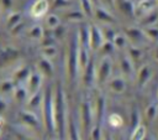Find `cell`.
<instances>
[{"label":"cell","instance_id":"cell-46","mask_svg":"<svg viewBox=\"0 0 158 140\" xmlns=\"http://www.w3.org/2000/svg\"><path fill=\"white\" fill-rule=\"evenodd\" d=\"M101 140H114V139L111 138V135L107 131H105V133H102V139Z\"/></svg>","mask_w":158,"mask_h":140},{"label":"cell","instance_id":"cell-41","mask_svg":"<svg viewBox=\"0 0 158 140\" xmlns=\"http://www.w3.org/2000/svg\"><path fill=\"white\" fill-rule=\"evenodd\" d=\"M128 52H130V58L132 59V62L138 61L141 58V56H142V51L138 50V48H136V47H131Z\"/></svg>","mask_w":158,"mask_h":140},{"label":"cell","instance_id":"cell-13","mask_svg":"<svg viewBox=\"0 0 158 140\" xmlns=\"http://www.w3.org/2000/svg\"><path fill=\"white\" fill-rule=\"evenodd\" d=\"M151 76H152V69H151V67H149L148 64L142 66V67L139 68L138 73H137V85H138L139 88H142L143 85H146V83L149 81Z\"/></svg>","mask_w":158,"mask_h":140},{"label":"cell","instance_id":"cell-43","mask_svg":"<svg viewBox=\"0 0 158 140\" xmlns=\"http://www.w3.org/2000/svg\"><path fill=\"white\" fill-rule=\"evenodd\" d=\"M70 5V2L68 0H53V6L54 7H65Z\"/></svg>","mask_w":158,"mask_h":140},{"label":"cell","instance_id":"cell-17","mask_svg":"<svg viewBox=\"0 0 158 140\" xmlns=\"http://www.w3.org/2000/svg\"><path fill=\"white\" fill-rule=\"evenodd\" d=\"M120 68L125 77L130 78L133 74V62L130 57H122L120 59Z\"/></svg>","mask_w":158,"mask_h":140},{"label":"cell","instance_id":"cell-19","mask_svg":"<svg viewBox=\"0 0 158 140\" xmlns=\"http://www.w3.org/2000/svg\"><path fill=\"white\" fill-rule=\"evenodd\" d=\"M17 55H19V52L14 48H10V47H7L5 50H0V67L2 64L15 59L17 57Z\"/></svg>","mask_w":158,"mask_h":140},{"label":"cell","instance_id":"cell-10","mask_svg":"<svg viewBox=\"0 0 158 140\" xmlns=\"http://www.w3.org/2000/svg\"><path fill=\"white\" fill-rule=\"evenodd\" d=\"M48 11V1L47 0H36L31 9H30V14L32 17L40 19L42 16H44Z\"/></svg>","mask_w":158,"mask_h":140},{"label":"cell","instance_id":"cell-15","mask_svg":"<svg viewBox=\"0 0 158 140\" xmlns=\"http://www.w3.org/2000/svg\"><path fill=\"white\" fill-rule=\"evenodd\" d=\"M115 4L120 9V11H122L128 17L135 16V6L130 0H115Z\"/></svg>","mask_w":158,"mask_h":140},{"label":"cell","instance_id":"cell-1","mask_svg":"<svg viewBox=\"0 0 158 140\" xmlns=\"http://www.w3.org/2000/svg\"><path fill=\"white\" fill-rule=\"evenodd\" d=\"M53 107H54V126L56 135L58 140H64L67 135V105H65V95L63 93L62 84L58 83L53 92Z\"/></svg>","mask_w":158,"mask_h":140},{"label":"cell","instance_id":"cell-31","mask_svg":"<svg viewBox=\"0 0 158 140\" xmlns=\"http://www.w3.org/2000/svg\"><path fill=\"white\" fill-rule=\"evenodd\" d=\"M126 33H127V36H130V37H131V38H133L135 41H136V40L142 38V37H143V35H144V32H143L142 30L136 28V27L126 28Z\"/></svg>","mask_w":158,"mask_h":140},{"label":"cell","instance_id":"cell-28","mask_svg":"<svg viewBox=\"0 0 158 140\" xmlns=\"http://www.w3.org/2000/svg\"><path fill=\"white\" fill-rule=\"evenodd\" d=\"M42 100H43V94L41 92H37L36 94L30 95V98L27 100V105L33 109V108H37V107L42 105Z\"/></svg>","mask_w":158,"mask_h":140},{"label":"cell","instance_id":"cell-45","mask_svg":"<svg viewBox=\"0 0 158 140\" xmlns=\"http://www.w3.org/2000/svg\"><path fill=\"white\" fill-rule=\"evenodd\" d=\"M5 109H6V103H5V100H2V99L0 98V114H1Z\"/></svg>","mask_w":158,"mask_h":140},{"label":"cell","instance_id":"cell-18","mask_svg":"<svg viewBox=\"0 0 158 140\" xmlns=\"http://www.w3.org/2000/svg\"><path fill=\"white\" fill-rule=\"evenodd\" d=\"M38 69L42 74H44L46 77H52L53 76V64L52 62L46 58V57H42L40 61H38Z\"/></svg>","mask_w":158,"mask_h":140},{"label":"cell","instance_id":"cell-12","mask_svg":"<svg viewBox=\"0 0 158 140\" xmlns=\"http://www.w3.org/2000/svg\"><path fill=\"white\" fill-rule=\"evenodd\" d=\"M107 87L112 93L122 94L126 89V81L122 77H115V78H111L107 82Z\"/></svg>","mask_w":158,"mask_h":140},{"label":"cell","instance_id":"cell-24","mask_svg":"<svg viewBox=\"0 0 158 140\" xmlns=\"http://www.w3.org/2000/svg\"><path fill=\"white\" fill-rule=\"evenodd\" d=\"M139 125H141V115H139L138 109L135 107V108H132L131 114H130V130H131V133Z\"/></svg>","mask_w":158,"mask_h":140},{"label":"cell","instance_id":"cell-14","mask_svg":"<svg viewBox=\"0 0 158 140\" xmlns=\"http://www.w3.org/2000/svg\"><path fill=\"white\" fill-rule=\"evenodd\" d=\"M67 136H68V140H81L80 138V134H79V130H78V126L72 116V114L68 115V125H67Z\"/></svg>","mask_w":158,"mask_h":140},{"label":"cell","instance_id":"cell-49","mask_svg":"<svg viewBox=\"0 0 158 140\" xmlns=\"http://www.w3.org/2000/svg\"><path fill=\"white\" fill-rule=\"evenodd\" d=\"M102 1H105V2H107V4H114L115 0H102Z\"/></svg>","mask_w":158,"mask_h":140},{"label":"cell","instance_id":"cell-36","mask_svg":"<svg viewBox=\"0 0 158 140\" xmlns=\"http://www.w3.org/2000/svg\"><path fill=\"white\" fill-rule=\"evenodd\" d=\"M85 17L84 12H80V11H70L67 14V19H69L70 21H80Z\"/></svg>","mask_w":158,"mask_h":140},{"label":"cell","instance_id":"cell-3","mask_svg":"<svg viewBox=\"0 0 158 140\" xmlns=\"http://www.w3.org/2000/svg\"><path fill=\"white\" fill-rule=\"evenodd\" d=\"M78 40L74 38V36H72L70 38V43H69V51H68V62H67V74H68V81L72 83L77 74H78V69H79V63H78Z\"/></svg>","mask_w":158,"mask_h":140},{"label":"cell","instance_id":"cell-25","mask_svg":"<svg viewBox=\"0 0 158 140\" xmlns=\"http://www.w3.org/2000/svg\"><path fill=\"white\" fill-rule=\"evenodd\" d=\"M146 138H147V128L144 124H141L131 133L130 140H144Z\"/></svg>","mask_w":158,"mask_h":140},{"label":"cell","instance_id":"cell-11","mask_svg":"<svg viewBox=\"0 0 158 140\" xmlns=\"http://www.w3.org/2000/svg\"><path fill=\"white\" fill-rule=\"evenodd\" d=\"M41 83H42L41 74H40V73H31V76H30L28 79H27V85H26L28 94H30V95H33V94H36L37 92H40Z\"/></svg>","mask_w":158,"mask_h":140},{"label":"cell","instance_id":"cell-4","mask_svg":"<svg viewBox=\"0 0 158 140\" xmlns=\"http://www.w3.org/2000/svg\"><path fill=\"white\" fill-rule=\"evenodd\" d=\"M94 110L90 105V103L88 100L83 102L81 105H80V121H81V128L84 130V134L86 136H89L93 126L95 125L94 124Z\"/></svg>","mask_w":158,"mask_h":140},{"label":"cell","instance_id":"cell-22","mask_svg":"<svg viewBox=\"0 0 158 140\" xmlns=\"http://www.w3.org/2000/svg\"><path fill=\"white\" fill-rule=\"evenodd\" d=\"M14 98L17 103H23L26 100H28L27 98H30V94L27 92V88L26 87H22V85H19L15 88L14 90Z\"/></svg>","mask_w":158,"mask_h":140},{"label":"cell","instance_id":"cell-52","mask_svg":"<svg viewBox=\"0 0 158 140\" xmlns=\"http://www.w3.org/2000/svg\"><path fill=\"white\" fill-rule=\"evenodd\" d=\"M0 135H1V129H0Z\"/></svg>","mask_w":158,"mask_h":140},{"label":"cell","instance_id":"cell-5","mask_svg":"<svg viewBox=\"0 0 158 140\" xmlns=\"http://www.w3.org/2000/svg\"><path fill=\"white\" fill-rule=\"evenodd\" d=\"M111 68H112V64H111L110 58H107V57L102 58L100 61V64L96 68V83H99V84L106 83L111 74Z\"/></svg>","mask_w":158,"mask_h":140},{"label":"cell","instance_id":"cell-33","mask_svg":"<svg viewBox=\"0 0 158 140\" xmlns=\"http://www.w3.org/2000/svg\"><path fill=\"white\" fill-rule=\"evenodd\" d=\"M21 21V14L20 12H15V14H11L7 19V27L9 28H14L16 25H19Z\"/></svg>","mask_w":158,"mask_h":140},{"label":"cell","instance_id":"cell-37","mask_svg":"<svg viewBox=\"0 0 158 140\" xmlns=\"http://www.w3.org/2000/svg\"><path fill=\"white\" fill-rule=\"evenodd\" d=\"M30 36L32 37V38H41L42 36H43V31H42V27L41 26H38V25H36V26H33L31 30H30Z\"/></svg>","mask_w":158,"mask_h":140},{"label":"cell","instance_id":"cell-50","mask_svg":"<svg viewBox=\"0 0 158 140\" xmlns=\"http://www.w3.org/2000/svg\"><path fill=\"white\" fill-rule=\"evenodd\" d=\"M154 56H156V59L158 61V47H157V50H156V53H154Z\"/></svg>","mask_w":158,"mask_h":140},{"label":"cell","instance_id":"cell-42","mask_svg":"<svg viewBox=\"0 0 158 140\" xmlns=\"http://www.w3.org/2000/svg\"><path fill=\"white\" fill-rule=\"evenodd\" d=\"M42 53H43V57L49 59L51 57H53L56 55V48H54V46H47V47L43 48Z\"/></svg>","mask_w":158,"mask_h":140},{"label":"cell","instance_id":"cell-8","mask_svg":"<svg viewBox=\"0 0 158 140\" xmlns=\"http://www.w3.org/2000/svg\"><path fill=\"white\" fill-rule=\"evenodd\" d=\"M19 118H20V120H21L26 126H28V128H31V129H35V130H40V128H41V121L38 120V118H37L32 112H30V110H23V112L20 113Z\"/></svg>","mask_w":158,"mask_h":140},{"label":"cell","instance_id":"cell-35","mask_svg":"<svg viewBox=\"0 0 158 140\" xmlns=\"http://www.w3.org/2000/svg\"><path fill=\"white\" fill-rule=\"evenodd\" d=\"M12 90H15V83H14V81H2L1 83H0V92L1 93H10V92H12Z\"/></svg>","mask_w":158,"mask_h":140},{"label":"cell","instance_id":"cell-39","mask_svg":"<svg viewBox=\"0 0 158 140\" xmlns=\"http://www.w3.org/2000/svg\"><path fill=\"white\" fill-rule=\"evenodd\" d=\"M112 42H114V46L116 48H123L125 45H126V38L122 35H116Z\"/></svg>","mask_w":158,"mask_h":140},{"label":"cell","instance_id":"cell-34","mask_svg":"<svg viewBox=\"0 0 158 140\" xmlns=\"http://www.w3.org/2000/svg\"><path fill=\"white\" fill-rule=\"evenodd\" d=\"M157 20H158V12H156V11H152V12L147 14V15H146V16L142 19V25H144V26H148V25H152V24H154Z\"/></svg>","mask_w":158,"mask_h":140},{"label":"cell","instance_id":"cell-26","mask_svg":"<svg viewBox=\"0 0 158 140\" xmlns=\"http://www.w3.org/2000/svg\"><path fill=\"white\" fill-rule=\"evenodd\" d=\"M158 114V105L156 103H151L147 105V108L144 109V118L147 121H153L157 118Z\"/></svg>","mask_w":158,"mask_h":140},{"label":"cell","instance_id":"cell-23","mask_svg":"<svg viewBox=\"0 0 158 140\" xmlns=\"http://www.w3.org/2000/svg\"><path fill=\"white\" fill-rule=\"evenodd\" d=\"M95 16H96L100 21H102L104 24H112V22H115L114 16H111L105 9L99 7V6L95 9Z\"/></svg>","mask_w":158,"mask_h":140},{"label":"cell","instance_id":"cell-16","mask_svg":"<svg viewBox=\"0 0 158 140\" xmlns=\"http://www.w3.org/2000/svg\"><path fill=\"white\" fill-rule=\"evenodd\" d=\"M154 4H157L156 0H143V1L139 2V5L137 6V9L135 10V14H137V15H144L146 16L147 14H149V12L153 11Z\"/></svg>","mask_w":158,"mask_h":140},{"label":"cell","instance_id":"cell-53","mask_svg":"<svg viewBox=\"0 0 158 140\" xmlns=\"http://www.w3.org/2000/svg\"><path fill=\"white\" fill-rule=\"evenodd\" d=\"M95 1H96V2H98V0H95Z\"/></svg>","mask_w":158,"mask_h":140},{"label":"cell","instance_id":"cell-21","mask_svg":"<svg viewBox=\"0 0 158 140\" xmlns=\"http://www.w3.org/2000/svg\"><path fill=\"white\" fill-rule=\"evenodd\" d=\"M30 76H31L30 68H28V67H22V68L17 69V71L15 72L12 81H14L15 84H19V83H21V82H23V81L27 82V79H28Z\"/></svg>","mask_w":158,"mask_h":140},{"label":"cell","instance_id":"cell-29","mask_svg":"<svg viewBox=\"0 0 158 140\" xmlns=\"http://www.w3.org/2000/svg\"><path fill=\"white\" fill-rule=\"evenodd\" d=\"M107 123L110 124V126L112 128H121L122 124H123V119L120 114L117 113H114V114H110L109 118H107Z\"/></svg>","mask_w":158,"mask_h":140},{"label":"cell","instance_id":"cell-27","mask_svg":"<svg viewBox=\"0 0 158 140\" xmlns=\"http://www.w3.org/2000/svg\"><path fill=\"white\" fill-rule=\"evenodd\" d=\"M89 30L90 28H88L86 26H81L79 28V38H78L79 45L89 47Z\"/></svg>","mask_w":158,"mask_h":140},{"label":"cell","instance_id":"cell-9","mask_svg":"<svg viewBox=\"0 0 158 140\" xmlns=\"http://www.w3.org/2000/svg\"><path fill=\"white\" fill-rule=\"evenodd\" d=\"M105 107H106V100L105 97L99 94L95 100V107H94V116H95V124L101 126L104 114H105Z\"/></svg>","mask_w":158,"mask_h":140},{"label":"cell","instance_id":"cell-2","mask_svg":"<svg viewBox=\"0 0 158 140\" xmlns=\"http://www.w3.org/2000/svg\"><path fill=\"white\" fill-rule=\"evenodd\" d=\"M42 116H43V126L49 136L56 134L54 126V107H53V89L47 87L43 100H42Z\"/></svg>","mask_w":158,"mask_h":140},{"label":"cell","instance_id":"cell-51","mask_svg":"<svg viewBox=\"0 0 158 140\" xmlns=\"http://www.w3.org/2000/svg\"><path fill=\"white\" fill-rule=\"evenodd\" d=\"M156 2H157V4H158V0H156Z\"/></svg>","mask_w":158,"mask_h":140},{"label":"cell","instance_id":"cell-7","mask_svg":"<svg viewBox=\"0 0 158 140\" xmlns=\"http://www.w3.org/2000/svg\"><path fill=\"white\" fill-rule=\"evenodd\" d=\"M96 82V68H95V62L93 58H90L89 63L86 67L83 69V84L86 88H90L94 83Z\"/></svg>","mask_w":158,"mask_h":140},{"label":"cell","instance_id":"cell-44","mask_svg":"<svg viewBox=\"0 0 158 140\" xmlns=\"http://www.w3.org/2000/svg\"><path fill=\"white\" fill-rule=\"evenodd\" d=\"M1 4L5 9H10L12 6V0H1Z\"/></svg>","mask_w":158,"mask_h":140},{"label":"cell","instance_id":"cell-38","mask_svg":"<svg viewBox=\"0 0 158 140\" xmlns=\"http://www.w3.org/2000/svg\"><path fill=\"white\" fill-rule=\"evenodd\" d=\"M143 32H144V35H146L147 37H149L151 40L158 41V28H156V27H148V28H146Z\"/></svg>","mask_w":158,"mask_h":140},{"label":"cell","instance_id":"cell-40","mask_svg":"<svg viewBox=\"0 0 158 140\" xmlns=\"http://www.w3.org/2000/svg\"><path fill=\"white\" fill-rule=\"evenodd\" d=\"M114 42H110V41H105L104 42V45L101 46V48L99 50V51H101L104 55H109V53H111L112 51H114Z\"/></svg>","mask_w":158,"mask_h":140},{"label":"cell","instance_id":"cell-6","mask_svg":"<svg viewBox=\"0 0 158 140\" xmlns=\"http://www.w3.org/2000/svg\"><path fill=\"white\" fill-rule=\"evenodd\" d=\"M105 42V37H104V32L102 30H100L98 26H91L89 30V47L91 50L99 51L101 48V46Z\"/></svg>","mask_w":158,"mask_h":140},{"label":"cell","instance_id":"cell-32","mask_svg":"<svg viewBox=\"0 0 158 140\" xmlns=\"http://www.w3.org/2000/svg\"><path fill=\"white\" fill-rule=\"evenodd\" d=\"M80 1V5H81V9H83V12L85 16L88 17H91L93 16V5H91V0H79Z\"/></svg>","mask_w":158,"mask_h":140},{"label":"cell","instance_id":"cell-20","mask_svg":"<svg viewBox=\"0 0 158 140\" xmlns=\"http://www.w3.org/2000/svg\"><path fill=\"white\" fill-rule=\"evenodd\" d=\"M89 61H90V57L88 55V47L79 45V47H78V63H79V68L84 69L86 67V64L89 63Z\"/></svg>","mask_w":158,"mask_h":140},{"label":"cell","instance_id":"cell-48","mask_svg":"<svg viewBox=\"0 0 158 140\" xmlns=\"http://www.w3.org/2000/svg\"><path fill=\"white\" fill-rule=\"evenodd\" d=\"M19 140H33V139L27 138V136H21V138H19Z\"/></svg>","mask_w":158,"mask_h":140},{"label":"cell","instance_id":"cell-30","mask_svg":"<svg viewBox=\"0 0 158 140\" xmlns=\"http://www.w3.org/2000/svg\"><path fill=\"white\" fill-rule=\"evenodd\" d=\"M46 25L51 28V30H56L59 26V17L54 14H49L46 17Z\"/></svg>","mask_w":158,"mask_h":140},{"label":"cell","instance_id":"cell-47","mask_svg":"<svg viewBox=\"0 0 158 140\" xmlns=\"http://www.w3.org/2000/svg\"><path fill=\"white\" fill-rule=\"evenodd\" d=\"M4 123H5V119H4V118H2L1 115H0V129L2 128V125H4Z\"/></svg>","mask_w":158,"mask_h":140}]
</instances>
